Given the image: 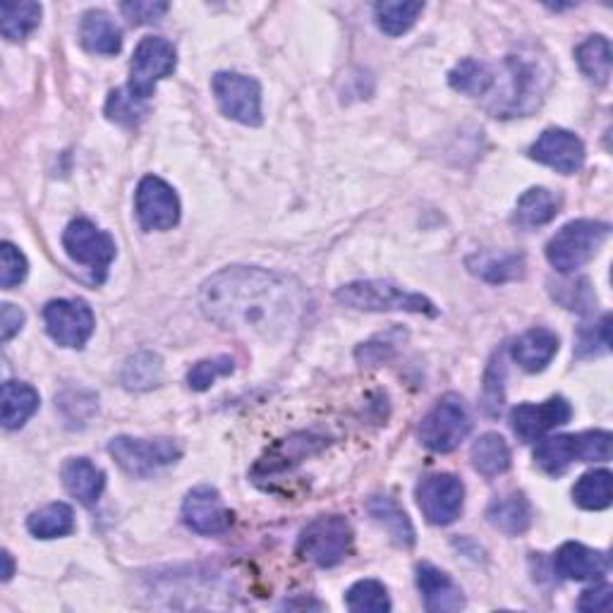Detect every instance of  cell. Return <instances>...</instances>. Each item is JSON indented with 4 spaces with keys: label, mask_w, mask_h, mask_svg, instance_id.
<instances>
[{
    "label": "cell",
    "mask_w": 613,
    "mask_h": 613,
    "mask_svg": "<svg viewBox=\"0 0 613 613\" xmlns=\"http://www.w3.org/2000/svg\"><path fill=\"white\" fill-rule=\"evenodd\" d=\"M419 510L431 525H451L463 513L465 487L455 475H429L417 484Z\"/></svg>",
    "instance_id": "4fadbf2b"
},
{
    "label": "cell",
    "mask_w": 613,
    "mask_h": 613,
    "mask_svg": "<svg viewBox=\"0 0 613 613\" xmlns=\"http://www.w3.org/2000/svg\"><path fill=\"white\" fill-rule=\"evenodd\" d=\"M62 484H66L68 494L74 496L82 506H92L106 489V475L92 460L72 458L62 467Z\"/></svg>",
    "instance_id": "44dd1931"
},
{
    "label": "cell",
    "mask_w": 613,
    "mask_h": 613,
    "mask_svg": "<svg viewBox=\"0 0 613 613\" xmlns=\"http://www.w3.org/2000/svg\"><path fill=\"white\" fill-rule=\"evenodd\" d=\"M183 520L197 534H223L233 525V513L225 508L221 494L213 487L192 489L183 501Z\"/></svg>",
    "instance_id": "e0dca14e"
},
{
    "label": "cell",
    "mask_w": 613,
    "mask_h": 613,
    "mask_svg": "<svg viewBox=\"0 0 613 613\" xmlns=\"http://www.w3.org/2000/svg\"><path fill=\"white\" fill-rule=\"evenodd\" d=\"M149 113L147 104L142 99L132 96L127 89H115L108 96V104H106V115L108 120L118 123V125H127V127H135L144 120V115Z\"/></svg>",
    "instance_id": "8d00e7d4"
},
{
    "label": "cell",
    "mask_w": 613,
    "mask_h": 613,
    "mask_svg": "<svg viewBox=\"0 0 613 613\" xmlns=\"http://www.w3.org/2000/svg\"><path fill=\"white\" fill-rule=\"evenodd\" d=\"M165 12H169V3H151V0H132V3H123V15L132 24L159 22Z\"/></svg>",
    "instance_id": "7bdbcfd3"
},
{
    "label": "cell",
    "mask_w": 613,
    "mask_h": 613,
    "mask_svg": "<svg viewBox=\"0 0 613 613\" xmlns=\"http://www.w3.org/2000/svg\"><path fill=\"white\" fill-rule=\"evenodd\" d=\"M108 453L132 477H151L153 472L177 463V458L183 455L181 446L171 439L147 441L132 437H115L108 443Z\"/></svg>",
    "instance_id": "30bf717a"
},
{
    "label": "cell",
    "mask_w": 613,
    "mask_h": 613,
    "mask_svg": "<svg viewBox=\"0 0 613 613\" xmlns=\"http://www.w3.org/2000/svg\"><path fill=\"white\" fill-rule=\"evenodd\" d=\"M135 211L139 225L144 230H171L181 221V199L161 177L147 175L137 185Z\"/></svg>",
    "instance_id": "5bb4252c"
},
{
    "label": "cell",
    "mask_w": 613,
    "mask_h": 613,
    "mask_svg": "<svg viewBox=\"0 0 613 613\" xmlns=\"http://www.w3.org/2000/svg\"><path fill=\"white\" fill-rule=\"evenodd\" d=\"M177 66V56L173 44L161 36H144L137 44L130 60V82L127 92L147 101L157 92V84L165 77H171Z\"/></svg>",
    "instance_id": "ba28073f"
},
{
    "label": "cell",
    "mask_w": 613,
    "mask_h": 613,
    "mask_svg": "<svg viewBox=\"0 0 613 613\" xmlns=\"http://www.w3.org/2000/svg\"><path fill=\"white\" fill-rule=\"evenodd\" d=\"M504 381H506V367H504V355L496 352L494 360L484 374V389H482V407L484 413L496 417L504 407Z\"/></svg>",
    "instance_id": "f35d334b"
},
{
    "label": "cell",
    "mask_w": 613,
    "mask_h": 613,
    "mask_svg": "<svg viewBox=\"0 0 613 613\" xmlns=\"http://www.w3.org/2000/svg\"><path fill=\"white\" fill-rule=\"evenodd\" d=\"M27 257H24L12 242H3V245H0V286L5 290L20 286L22 280L27 278Z\"/></svg>",
    "instance_id": "60d3db41"
},
{
    "label": "cell",
    "mask_w": 613,
    "mask_h": 613,
    "mask_svg": "<svg viewBox=\"0 0 613 613\" xmlns=\"http://www.w3.org/2000/svg\"><path fill=\"white\" fill-rule=\"evenodd\" d=\"M611 460V433L585 431L578 437L546 439L534 451V465L546 475H564L572 463H606Z\"/></svg>",
    "instance_id": "277c9868"
},
{
    "label": "cell",
    "mask_w": 613,
    "mask_h": 613,
    "mask_svg": "<svg viewBox=\"0 0 613 613\" xmlns=\"http://www.w3.org/2000/svg\"><path fill=\"white\" fill-rule=\"evenodd\" d=\"M38 410V393L22 381L3 383V427L20 429Z\"/></svg>",
    "instance_id": "4316f807"
},
{
    "label": "cell",
    "mask_w": 613,
    "mask_h": 613,
    "mask_svg": "<svg viewBox=\"0 0 613 613\" xmlns=\"http://www.w3.org/2000/svg\"><path fill=\"white\" fill-rule=\"evenodd\" d=\"M572 501L585 510H604L611 506V472L592 470L575 482Z\"/></svg>",
    "instance_id": "e575fe53"
},
{
    "label": "cell",
    "mask_w": 613,
    "mask_h": 613,
    "mask_svg": "<svg viewBox=\"0 0 613 613\" xmlns=\"http://www.w3.org/2000/svg\"><path fill=\"white\" fill-rule=\"evenodd\" d=\"M22 326H24V312L20 307L5 302L3 310H0V338H3V343H8L12 336L20 334Z\"/></svg>",
    "instance_id": "f6af8a7d"
},
{
    "label": "cell",
    "mask_w": 613,
    "mask_h": 613,
    "mask_svg": "<svg viewBox=\"0 0 613 613\" xmlns=\"http://www.w3.org/2000/svg\"><path fill=\"white\" fill-rule=\"evenodd\" d=\"M352 528L343 516L312 520L298 536V556L319 568H334L350 554Z\"/></svg>",
    "instance_id": "8992f818"
},
{
    "label": "cell",
    "mask_w": 613,
    "mask_h": 613,
    "mask_svg": "<svg viewBox=\"0 0 613 613\" xmlns=\"http://www.w3.org/2000/svg\"><path fill=\"white\" fill-rule=\"evenodd\" d=\"M44 322L48 336L62 348L80 350L92 338L96 319L92 307L82 300H54L46 304Z\"/></svg>",
    "instance_id": "7c38bea8"
},
{
    "label": "cell",
    "mask_w": 613,
    "mask_h": 613,
    "mask_svg": "<svg viewBox=\"0 0 613 613\" xmlns=\"http://www.w3.org/2000/svg\"><path fill=\"white\" fill-rule=\"evenodd\" d=\"M472 465L484 477H498L510 467V449L504 437L498 433H484L472 446Z\"/></svg>",
    "instance_id": "f1b7e54d"
},
{
    "label": "cell",
    "mask_w": 613,
    "mask_h": 613,
    "mask_svg": "<svg viewBox=\"0 0 613 613\" xmlns=\"http://www.w3.org/2000/svg\"><path fill=\"white\" fill-rule=\"evenodd\" d=\"M27 530L36 540H58L74 530V513L68 504H48L27 518Z\"/></svg>",
    "instance_id": "f546056e"
},
{
    "label": "cell",
    "mask_w": 613,
    "mask_h": 613,
    "mask_svg": "<svg viewBox=\"0 0 613 613\" xmlns=\"http://www.w3.org/2000/svg\"><path fill=\"white\" fill-rule=\"evenodd\" d=\"M487 518L496 530L506 534H522L532 522V508L528 498L516 491L504 498H496L487 510Z\"/></svg>",
    "instance_id": "484cf974"
},
{
    "label": "cell",
    "mask_w": 613,
    "mask_h": 613,
    "mask_svg": "<svg viewBox=\"0 0 613 613\" xmlns=\"http://www.w3.org/2000/svg\"><path fill=\"white\" fill-rule=\"evenodd\" d=\"M554 566L558 575H564L566 580H602L611 568V560L606 552H594V548L578 544V542H566L558 548Z\"/></svg>",
    "instance_id": "d6986e66"
},
{
    "label": "cell",
    "mask_w": 613,
    "mask_h": 613,
    "mask_svg": "<svg viewBox=\"0 0 613 613\" xmlns=\"http://www.w3.org/2000/svg\"><path fill=\"white\" fill-rule=\"evenodd\" d=\"M609 324H611V319L604 316L599 324L582 326L578 331V340H575V355H578V357H597V355L609 352V345H611Z\"/></svg>",
    "instance_id": "b9f144b4"
},
{
    "label": "cell",
    "mask_w": 613,
    "mask_h": 613,
    "mask_svg": "<svg viewBox=\"0 0 613 613\" xmlns=\"http://www.w3.org/2000/svg\"><path fill=\"white\" fill-rule=\"evenodd\" d=\"M425 10V3H401V0H383L374 5L379 30L389 36H401L413 30V24Z\"/></svg>",
    "instance_id": "836d02e7"
},
{
    "label": "cell",
    "mask_w": 613,
    "mask_h": 613,
    "mask_svg": "<svg viewBox=\"0 0 613 613\" xmlns=\"http://www.w3.org/2000/svg\"><path fill=\"white\" fill-rule=\"evenodd\" d=\"M580 70L590 77L594 84H606L611 77V44L606 36H590L575 48Z\"/></svg>",
    "instance_id": "1f68e13d"
},
{
    "label": "cell",
    "mask_w": 613,
    "mask_h": 613,
    "mask_svg": "<svg viewBox=\"0 0 613 613\" xmlns=\"http://www.w3.org/2000/svg\"><path fill=\"white\" fill-rule=\"evenodd\" d=\"M560 211V197L546 187H532L518 199L516 223L525 230L552 223Z\"/></svg>",
    "instance_id": "d4e9b609"
},
{
    "label": "cell",
    "mask_w": 613,
    "mask_h": 613,
    "mask_svg": "<svg viewBox=\"0 0 613 613\" xmlns=\"http://www.w3.org/2000/svg\"><path fill=\"white\" fill-rule=\"evenodd\" d=\"M345 604L355 613H386L391 611V599L386 587L379 580H360L355 582L348 594H345Z\"/></svg>",
    "instance_id": "d590c367"
},
{
    "label": "cell",
    "mask_w": 613,
    "mask_h": 613,
    "mask_svg": "<svg viewBox=\"0 0 613 613\" xmlns=\"http://www.w3.org/2000/svg\"><path fill=\"white\" fill-rule=\"evenodd\" d=\"M558 352V336L548 328H530L510 345L513 360L530 374L544 372Z\"/></svg>",
    "instance_id": "ffe728a7"
},
{
    "label": "cell",
    "mask_w": 613,
    "mask_h": 613,
    "mask_svg": "<svg viewBox=\"0 0 613 613\" xmlns=\"http://www.w3.org/2000/svg\"><path fill=\"white\" fill-rule=\"evenodd\" d=\"M62 247L70 254V259L92 268L94 284H104L108 268L115 259V240L106 230L96 228L92 221L77 219L72 221L66 233H62Z\"/></svg>",
    "instance_id": "9c48e42d"
},
{
    "label": "cell",
    "mask_w": 613,
    "mask_h": 613,
    "mask_svg": "<svg viewBox=\"0 0 613 613\" xmlns=\"http://www.w3.org/2000/svg\"><path fill=\"white\" fill-rule=\"evenodd\" d=\"M3 564H5V570H3V582H8L12 578V572H15V566H12V556L10 552H3Z\"/></svg>",
    "instance_id": "bcb514c9"
},
{
    "label": "cell",
    "mask_w": 613,
    "mask_h": 613,
    "mask_svg": "<svg viewBox=\"0 0 613 613\" xmlns=\"http://www.w3.org/2000/svg\"><path fill=\"white\" fill-rule=\"evenodd\" d=\"M417 587L425 599V606L431 613H455L465 609V594L449 572L439 570L431 564L417 566Z\"/></svg>",
    "instance_id": "ac0fdd59"
},
{
    "label": "cell",
    "mask_w": 613,
    "mask_h": 613,
    "mask_svg": "<svg viewBox=\"0 0 613 613\" xmlns=\"http://www.w3.org/2000/svg\"><path fill=\"white\" fill-rule=\"evenodd\" d=\"M506 80L489 104L496 118H522L542 106L548 89V72L542 60L525 56L506 58Z\"/></svg>",
    "instance_id": "7a4b0ae2"
},
{
    "label": "cell",
    "mask_w": 613,
    "mask_h": 613,
    "mask_svg": "<svg viewBox=\"0 0 613 613\" xmlns=\"http://www.w3.org/2000/svg\"><path fill=\"white\" fill-rule=\"evenodd\" d=\"M609 604H611V585H597L592 590L582 592L578 609L587 613H602L609 611Z\"/></svg>",
    "instance_id": "ee69618b"
},
{
    "label": "cell",
    "mask_w": 613,
    "mask_h": 613,
    "mask_svg": "<svg viewBox=\"0 0 613 613\" xmlns=\"http://www.w3.org/2000/svg\"><path fill=\"white\" fill-rule=\"evenodd\" d=\"M199 307L209 322L225 331L278 338L300 324L307 300L300 284L288 276L230 266L204 280Z\"/></svg>",
    "instance_id": "6da1fadb"
},
{
    "label": "cell",
    "mask_w": 613,
    "mask_h": 613,
    "mask_svg": "<svg viewBox=\"0 0 613 613\" xmlns=\"http://www.w3.org/2000/svg\"><path fill=\"white\" fill-rule=\"evenodd\" d=\"M163 379V362L157 352H137L125 362L120 381L130 391H151Z\"/></svg>",
    "instance_id": "4dcf8cb0"
},
{
    "label": "cell",
    "mask_w": 613,
    "mask_h": 613,
    "mask_svg": "<svg viewBox=\"0 0 613 613\" xmlns=\"http://www.w3.org/2000/svg\"><path fill=\"white\" fill-rule=\"evenodd\" d=\"M552 296L570 312H590L597 304L594 290L590 288V280L575 278V280H558L552 284Z\"/></svg>",
    "instance_id": "74e56055"
},
{
    "label": "cell",
    "mask_w": 613,
    "mask_h": 613,
    "mask_svg": "<svg viewBox=\"0 0 613 613\" xmlns=\"http://www.w3.org/2000/svg\"><path fill=\"white\" fill-rule=\"evenodd\" d=\"M42 22V5L38 3H3L0 5V32L8 42H22Z\"/></svg>",
    "instance_id": "d6a6232c"
},
{
    "label": "cell",
    "mask_w": 613,
    "mask_h": 613,
    "mask_svg": "<svg viewBox=\"0 0 613 613\" xmlns=\"http://www.w3.org/2000/svg\"><path fill=\"white\" fill-rule=\"evenodd\" d=\"M336 300L360 312H413L437 316L439 310L431 300L417 292H407L391 280H355L338 288Z\"/></svg>",
    "instance_id": "3957f363"
},
{
    "label": "cell",
    "mask_w": 613,
    "mask_h": 613,
    "mask_svg": "<svg viewBox=\"0 0 613 613\" xmlns=\"http://www.w3.org/2000/svg\"><path fill=\"white\" fill-rule=\"evenodd\" d=\"M470 274L489 284H508L525 274V254L520 252H482L467 257Z\"/></svg>",
    "instance_id": "603a6c76"
},
{
    "label": "cell",
    "mask_w": 613,
    "mask_h": 613,
    "mask_svg": "<svg viewBox=\"0 0 613 613\" xmlns=\"http://www.w3.org/2000/svg\"><path fill=\"white\" fill-rule=\"evenodd\" d=\"M449 82L455 89V92L465 94V96H484L487 92H491L496 84V74L491 70V66L475 58H465L460 60L458 66L451 70Z\"/></svg>",
    "instance_id": "83f0119b"
},
{
    "label": "cell",
    "mask_w": 613,
    "mask_h": 613,
    "mask_svg": "<svg viewBox=\"0 0 613 613\" xmlns=\"http://www.w3.org/2000/svg\"><path fill=\"white\" fill-rule=\"evenodd\" d=\"M235 372V360L228 355L221 357H211V360H201L195 367L189 369L187 374V386L192 391H207L213 386L216 379L228 377Z\"/></svg>",
    "instance_id": "ab89813d"
},
{
    "label": "cell",
    "mask_w": 613,
    "mask_h": 613,
    "mask_svg": "<svg viewBox=\"0 0 613 613\" xmlns=\"http://www.w3.org/2000/svg\"><path fill=\"white\" fill-rule=\"evenodd\" d=\"M80 42L89 54L115 56L123 48V32L104 10H89L82 18Z\"/></svg>",
    "instance_id": "7402d4cb"
},
{
    "label": "cell",
    "mask_w": 613,
    "mask_h": 613,
    "mask_svg": "<svg viewBox=\"0 0 613 613\" xmlns=\"http://www.w3.org/2000/svg\"><path fill=\"white\" fill-rule=\"evenodd\" d=\"M530 157L548 165L564 175H572L578 173L585 165V144L578 135H572L570 130H564V127H548L540 135V139L530 147Z\"/></svg>",
    "instance_id": "9a60e30c"
},
{
    "label": "cell",
    "mask_w": 613,
    "mask_h": 613,
    "mask_svg": "<svg viewBox=\"0 0 613 613\" xmlns=\"http://www.w3.org/2000/svg\"><path fill=\"white\" fill-rule=\"evenodd\" d=\"M367 510H369V516H372L379 525L391 534V540L395 544L403 548H410L415 544L413 522L391 496H372L367 501Z\"/></svg>",
    "instance_id": "cb8c5ba5"
},
{
    "label": "cell",
    "mask_w": 613,
    "mask_h": 613,
    "mask_svg": "<svg viewBox=\"0 0 613 613\" xmlns=\"http://www.w3.org/2000/svg\"><path fill=\"white\" fill-rule=\"evenodd\" d=\"M470 429L472 417L465 401L449 393L419 421V441L433 453H451L467 439Z\"/></svg>",
    "instance_id": "52a82bcc"
},
{
    "label": "cell",
    "mask_w": 613,
    "mask_h": 613,
    "mask_svg": "<svg viewBox=\"0 0 613 613\" xmlns=\"http://www.w3.org/2000/svg\"><path fill=\"white\" fill-rule=\"evenodd\" d=\"M609 233L611 225L604 221H570L548 240L546 259L560 274L578 271L594 259V254L609 240Z\"/></svg>",
    "instance_id": "5b68a950"
},
{
    "label": "cell",
    "mask_w": 613,
    "mask_h": 613,
    "mask_svg": "<svg viewBox=\"0 0 613 613\" xmlns=\"http://www.w3.org/2000/svg\"><path fill=\"white\" fill-rule=\"evenodd\" d=\"M570 417V403L556 395V398H548L540 405L522 403L513 407V410H510V427H513L516 437H520L522 441H540L544 433L568 425Z\"/></svg>",
    "instance_id": "2e32d148"
},
{
    "label": "cell",
    "mask_w": 613,
    "mask_h": 613,
    "mask_svg": "<svg viewBox=\"0 0 613 613\" xmlns=\"http://www.w3.org/2000/svg\"><path fill=\"white\" fill-rule=\"evenodd\" d=\"M211 86L225 118L250 127L262 125V86L254 77L238 72H216Z\"/></svg>",
    "instance_id": "8fae6325"
}]
</instances>
